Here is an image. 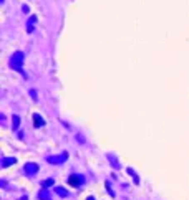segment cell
Instances as JSON below:
<instances>
[{
    "label": "cell",
    "instance_id": "cell-6",
    "mask_svg": "<svg viewBox=\"0 0 189 200\" xmlns=\"http://www.w3.org/2000/svg\"><path fill=\"white\" fill-rule=\"evenodd\" d=\"M33 122H35V127H40V126H45V121L40 118V114H33Z\"/></svg>",
    "mask_w": 189,
    "mask_h": 200
},
{
    "label": "cell",
    "instance_id": "cell-5",
    "mask_svg": "<svg viewBox=\"0 0 189 200\" xmlns=\"http://www.w3.org/2000/svg\"><path fill=\"white\" fill-rule=\"evenodd\" d=\"M15 162H17L15 157H5V159H3V162H2V169H7L8 166H12V164H15Z\"/></svg>",
    "mask_w": 189,
    "mask_h": 200
},
{
    "label": "cell",
    "instance_id": "cell-11",
    "mask_svg": "<svg viewBox=\"0 0 189 200\" xmlns=\"http://www.w3.org/2000/svg\"><path fill=\"white\" fill-rule=\"evenodd\" d=\"M128 174L131 175V177H134V184H139V180H138V177H136V174L133 172V169H128Z\"/></svg>",
    "mask_w": 189,
    "mask_h": 200
},
{
    "label": "cell",
    "instance_id": "cell-4",
    "mask_svg": "<svg viewBox=\"0 0 189 200\" xmlns=\"http://www.w3.org/2000/svg\"><path fill=\"white\" fill-rule=\"evenodd\" d=\"M37 170H38V166H37V164H33V162L25 164V174H27V175H35V174H37Z\"/></svg>",
    "mask_w": 189,
    "mask_h": 200
},
{
    "label": "cell",
    "instance_id": "cell-9",
    "mask_svg": "<svg viewBox=\"0 0 189 200\" xmlns=\"http://www.w3.org/2000/svg\"><path fill=\"white\" fill-rule=\"evenodd\" d=\"M47 194H48L47 190H41L40 194H38V198H41V200H50V197H48Z\"/></svg>",
    "mask_w": 189,
    "mask_h": 200
},
{
    "label": "cell",
    "instance_id": "cell-8",
    "mask_svg": "<svg viewBox=\"0 0 189 200\" xmlns=\"http://www.w3.org/2000/svg\"><path fill=\"white\" fill-rule=\"evenodd\" d=\"M55 192H57L60 197H66V195H68V192H66L63 187H57V189H55Z\"/></svg>",
    "mask_w": 189,
    "mask_h": 200
},
{
    "label": "cell",
    "instance_id": "cell-1",
    "mask_svg": "<svg viewBox=\"0 0 189 200\" xmlns=\"http://www.w3.org/2000/svg\"><path fill=\"white\" fill-rule=\"evenodd\" d=\"M22 65H23V53L22 51H17L12 58H10V66L13 69H22Z\"/></svg>",
    "mask_w": 189,
    "mask_h": 200
},
{
    "label": "cell",
    "instance_id": "cell-12",
    "mask_svg": "<svg viewBox=\"0 0 189 200\" xmlns=\"http://www.w3.org/2000/svg\"><path fill=\"white\" fill-rule=\"evenodd\" d=\"M51 184H53V180H51V179H47V180L43 182V187H50Z\"/></svg>",
    "mask_w": 189,
    "mask_h": 200
},
{
    "label": "cell",
    "instance_id": "cell-3",
    "mask_svg": "<svg viewBox=\"0 0 189 200\" xmlns=\"http://www.w3.org/2000/svg\"><path fill=\"white\" fill-rule=\"evenodd\" d=\"M66 157H68V154H61V156H50L47 157V162L48 164H61L66 160Z\"/></svg>",
    "mask_w": 189,
    "mask_h": 200
},
{
    "label": "cell",
    "instance_id": "cell-7",
    "mask_svg": "<svg viewBox=\"0 0 189 200\" xmlns=\"http://www.w3.org/2000/svg\"><path fill=\"white\" fill-rule=\"evenodd\" d=\"M108 159L111 160V164H113V167H114V169H120V164H118L116 157H114L113 154H108Z\"/></svg>",
    "mask_w": 189,
    "mask_h": 200
},
{
    "label": "cell",
    "instance_id": "cell-13",
    "mask_svg": "<svg viewBox=\"0 0 189 200\" xmlns=\"http://www.w3.org/2000/svg\"><path fill=\"white\" fill-rule=\"evenodd\" d=\"M88 200H93V198H91V197H88Z\"/></svg>",
    "mask_w": 189,
    "mask_h": 200
},
{
    "label": "cell",
    "instance_id": "cell-10",
    "mask_svg": "<svg viewBox=\"0 0 189 200\" xmlns=\"http://www.w3.org/2000/svg\"><path fill=\"white\" fill-rule=\"evenodd\" d=\"M12 122H13V129H17V127H18V124H20V118H18V116H13Z\"/></svg>",
    "mask_w": 189,
    "mask_h": 200
},
{
    "label": "cell",
    "instance_id": "cell-2",
    "mask_svg": "<svg viewBox=\"0 0 189 200\" xmlns=\"http://www.w3.org/2000/svg\"><path fill=\"white\" fill-rule=\"evenodd\" d=\"M83 175H76V174H71L68 177V184L71 185V187H80V185H83Z\"/></svg>",
    "mask_w": 189,
    "mask_h": 200
}]
</instances>
